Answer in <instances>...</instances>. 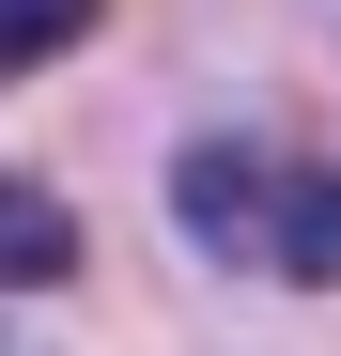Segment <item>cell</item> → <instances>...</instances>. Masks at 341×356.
<instances>
[{"label":"cell","instance_id":"6da1fadb","mask_svg":"<svg viewBox=\"0 0 341 356\" xmlns=\"http://www.w3.org/2000/svg\"><path fill=\"white\" fill-rule=\"evenodd\" d=\"M264 186H279V155H264V140H187V170H170V217H187L217 264H264Z\"/></svg>","mask_w":341,"mask_h":356},{"label":"cell","instance_id":"7a4b0ae2","mask_svg":"<svg viewBox=\"0 0 341 356\" xmlns=\"http://www.w3.org/2000/svg\"><path fill=\"white\" fill-rule=\"evenodd\" d=\"M248 279L341 294V170H295V155H279V186H264V264H248Z\"/></svg>","mask_w":341,"mask_h":356},{"label":"cell","instance_id":"3957f363","mask_svg":"<svg viewBox=\"0 0 341 356\" xmlns=\"http://www.w3.org/2000/svg\"><path fill=\"white\" fill-rule=\"evenodd\" d=\"M63 279H78V217L0 170V294H63Z\"/></svg>","mask_w":341,"mask_h":356},{"label":"cell","instance_id":"277c9868","mask_svg":"<svg viewBox=\"0 0 341 356\" xmlns=\"http://www.w3.org/2000/svg\"><path fill=\"white\" fill-rule=\"evenodd\" d=\"M109 0H0V78H31V63H63V47H93Z\"/></svg>","mask_w":341,"mask_h":356}]
</instances>
